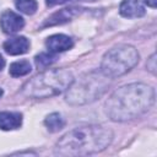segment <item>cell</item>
<instances>
[{"label":"cell","mask_w":157,"mask_h":157,"mask_svg":"<svg viewBox=\"0 0 157 157\" xmlns=\"http://www.w3.org/2000/svg\"><path fill=\"white\" fill-rule=\"evenodd\" d=\"M2 94H4V91H2V88H0V99H1V97H2Z\"/></svg>","instance_id":"cell-20"},{"label":"cell","mask_w":157,"mask_h":157,"mask_svg":"<svg viewBox=\"0 0 157 157\" xmlns=\"http://www.w3.org/2000/svg\"><path fill=\"white\" fill-rule=\"evenodd\" d=\"M78 13H80V9H77V7H69V9L59 10V11L54 12L52 16H49L44 21L42 27H50V26H55V25H63L65 22L71 21Z\"/></svg>","instance_id":"cell-8"},{"label":"cell","mask_w":157,"mask_h":157,"mask_svg":"<svg viewBox=\"0 0 157 157\" xmlns=\"http://www.w3.org/2000/svg\"><path fill=\"white\" fill-rule=\"evenodd\" d=\"M15 5L20 12L26 15H33L38 9L36 0H15Z\"/></svg>","instance_id":"cell-14"},{"label":"cell","mask_w":157,"mask_h":157,"mask_svg":"<svg viewBox=\"0 0 157 157\" xmlns=\"http://www.w3.org/2000/svg\"><path fill=\"white\" fill-rule=\"evenodd\" d=\"M22 125V114L18 112H0V129L5 131L18 129Z\"/></svg>","instance_id":"cell-11"},{"label":"cell","mask_w":157,"mask_h":157,"mask_svg":"<svg viewBox=\"0 0 157 157\" xmlns=\"http://www.w3.org/2000/svg\"><path fill=\"white\" fill-rule=\"evenodd\" d=\"M5 66V59L2 58V55L0 54V71L2 70V67Z\"/></svg>","instance_id":"cell-19"},{"label":"cell","mask_w":157,"mask_h":157,"mask_svg":"<svg viewBox=\"0 0 157 157\" xmlns=\"http://www.w3.org/2000/svg\"><path fill=\"white\" fill-rule=\"evenodd\" d=\"M2 47H4V50L7 54H10V55H20V54H25V53L28 52V49L31 47V43L26 37L17 36V37L7 39L4 43Z\"/></svg>","instance_id":"cell-10"},{"label":"cell","mask_w":157,"mask_h":157,"mask_svg":"<svg viewBox=\"0 0 157 157\" xmlns=\"http://www.w3.org/2000/svg\"><path fill=\"white\" fill-rule=\"evenodd\" d=\"M144 2H145L147 6L155 9V7H156V4H157V0H144Z\"/></svg>","instance_id":"cell-18"},{"label":"cell","mask_w":157,"mask_h":157,"mask_svg":"<svg viewBox=\"0 0 157 157\" xmlns=\"http://www.w3.org/2000/svg\"><path fill=\"white\" fill-rule=\"evenodd\" d=\"M25 26V20L16 12L11 10H6L0 16V27L4 33L12 34L21 31Z\"/></svg>","instance_id":"cell-6"},{"label":"cell","mask_w":157,"mask_h":157,"mask_svg":"<svg viewBox=\"0 0 157 157\" xmlns=\"http://www.w3.org/2000/svg\"><path fill=\"white\" fill-rule=\"evenodd\" d=\"M32 70L29 61L27 60H18V61H13L10 65L9 69V74L13 77H20V76H25L27 74H29Z\"/></svg>","instance_id":"cell-13"},{"label":"cell","mask_w":157,"mask_h":157,"mask_svg":"<svg viewBox=\"0 0 157 157\" xmlns=\"http://www.w3.org/2000/svg\"><path fill=\"white\" fill-rule=\"evenodd\" d=\"M55 60H56L55 54L54 53H50V52H48V53H40V54H38L34 58V61H36V65H37L38 69H45L49 65H52Z\"/></svg>","instance_id":"cell-15"},{"label":"cell","mask_w":157,"mask_h":157,"mask_svg":"<svg viewBox=\"0 0 157 157\" xmlns=\"http://www.w3.org/2000/svg\"><path fill=\"white\" fill-rule=\"evenodd\" d=\"M119 12L126 18H137L145 15V6L141 0H123L119 6Z\"/></svg>","instance_id":"cell-9"},{"label":"cell","mask_w":157,"mask_h":157,"mask_svg":"<svg viewBox=\"0 0 157 157\" xmlns=\"http://www.w3.org/2000/svg\"><path fill=\"white\" fill-rule=\"evenodd\" d=\"M137 49L130 44H119L109 49L102 58L101 71L110 77H119L129 72L139 63Z\"/></svg>","instance_id":"cell-5"},{"label":"cell","mask_w":157,"mask_h":157,"mask_svg":"<svg viewBox=\"0 0 157 157\" xmlns=\"http://www.w3.org/2000/svg\"><path fill=\"white\" fill-rule=\"evenodd\" d=\"M113 140L110 129L102 125H81L61 136L54 153L58 156H87L105 150Z\"/></svg>","instance_id":"cell-2"},{"label":"cell","mask_w":157,"mask_h":157,"mask_svg":"<svg viewBox=\"0 0 157 157\" xmlns=\"http://www.w3.org/2000/svg\"><path fill=\"white\" fill-rule=\"evenodd\" d=\"M45 47H47L48 52L58 54V53H61V52L71 49L74 47V40L66 34H61V33L53 34V36L47 38Z\"/></svg>","instance_id":"cell-7"},{"label":"cell","mask_w":157,"mask_h":157,"mask_svg":"<svg viewBox=\"0 0 157 157\" xmlns=\"http://www.w3.org/2000/svg\"><path fill=\"white\" fill-rule=\"evenodd\" d=\"M67 1H71V0H45L47 5H49V6H54V5H58V4H64V2H67Z\"/></svg>","instance_id":"cell-17"},{"label":"cell","mask_w":157,"mask_h":157,"mask_svg":"<svg viewBox=\"0 0 157 157\" xmlns=\"http://www.w3.org/2000/svg\"><path fill=\"white\" fill-rule=\"evenodd\" d=\"M146 66H147V70H148L151 74H153V75L156 74V54H155V53L148 58Z\"/></svg>","instance_id":"cell-16"},{"label":"cell","mask_w":157,"mask_h":157,"mask_svg":"<svg viewBox=\"0 0 157 157\" xmlns=\"http://www.w3.org/2000/svg\"><path fill=\"white\" fill-rule=\"evenodd\" d=\"M110 77L105 76L101 70L86 72L74 78L66 90L65 101L71 105H83L91 103L103 96L109 86Z\"/></svg>","instance_id":"cell-3"},{"label":"cell","mask_w":157,"mask_h":157,"mask_svg":"<svg viewBox=\"0 0 157 157\" xmlns=\"http://www.w3.org/2000/svg\"><path fill=\"white\" fill-rule=\"evenodd\" d=\"M155 90L142 82L128 83L115 90L105 102V113L113 121H129L150 110Z\"/></svg>","instance_id":"cell-1"},{"label":"cell","mask_w":157,"mask_h":157,"mask_svg":"<svg viewBox=\"0 0 157 157\" xmlns=\"http://www.w3.org/2000/svg\"><path fill=\"white\" fill-rule=\"evenodd\" d=\"M44 125L50 132H56L61 130L65 125V120L59 113H50L49 115L45 117L44 119Z\"/></svg>","instance_id":"cell-12"},{"label":"cell","mask_w":157,"mask_h":157,"mask_svg":"<svg viewBox=\"0 0 157 157\" xmlns=\"http://www.w3.org/2000/svg\"><path fill=\"white\" fill-rule=\"evenodd\" d=\"M72 80V74L66 69L45 70L28 80L22 87V93L29 98H49L66 91Z\"/></svg>","instance_id":"cell-4"}]
</instances>
